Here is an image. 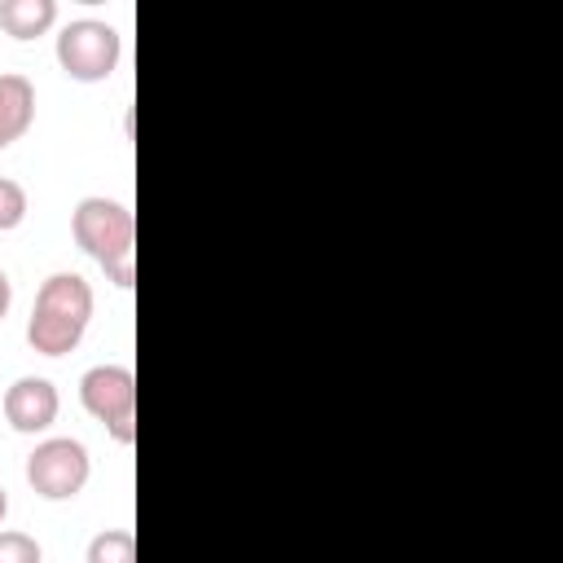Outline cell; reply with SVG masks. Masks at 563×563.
<instances>
[{
  "mask_svg": "<svg viewBox=\"0 0 563 563\" xmlns=\"http://www.w3.org/2000/svg\"><path fill=\"white\" fill-rule=\"evenodd\" d=\"M88 321H92V286L79 273H48L35 290L26 343L40 356H66L79 347Z\"/></svg>",
  "mask_w": 563,
  "mask_h": 563,
  "instance_id": "obj_1",
  "label": "cell"
},
{
  "mask_svg": "<svg viewBox=\"0 0 563 563\" xmlns=\"http://www.w3.org/2000/svg\"><path fill=\"white\" fill-rule=\"evenodd\" d=\"M70 233H75V246L92 255L101 268L123 255H136V220L114 198H101V194L79 198L70 211Z\"/></svg>",
  "mask_w": 563,
  "mask_h": 563,
  "instance_id": "obj_2",
  "label": "cell"
},
{
  "mask_svg": "<svg viewBox=\"0 0 563 563\" xmlns=\"http://www.w3.org/2000/svg\"><path fill=\"white\" fill-rule=\"evenodd\" d=\"M123 57V35L101 18H75L57 35V66L79 84H101Z\"/></svg>",
  "mask_w": 563,
  "mask_h": 563,
  "instance_id": "obj_3",
  "label": "cell"
},
{
  "mask_svg": "<svg viewBox=\"0 0 563 563\" xmlns=\"http://www.w3.org/2000/svg\"><path fill=\"white\" fill-rule=\"evenodd\" d=\"M79 405L119 440H136V374L128 365H92L79 378Z\"/></svg>",
  "mask_w": 563,
  "mask_h": 563,
  "instance_id": "obj_4",
  "label": "cell"
},
{
  "mask_svg": "<svg viewBox=\"0 0 563 563\" xmlns=\"http://www.w3.org/2000/svg\"><path fill=\"white\" fill-rule=\"evenodd\" d=\"M88 475H92V457L75 435H48L26 457V484L44 501H66V497L84 493Z\"/></svg>",
  "mask_w": 563,
  "mask_h": 563,
  "instance_id": "obj_5",
  "label": "cell"
},
{
  "mask_svg": "<svg viewBox=\"0 0 563 563\" xmlns=\"http://www.w3.org/2000/svg\"><path fill=\"white\" fill-rule=\"evenodd\" d=\"M57 409H62V396L48 378L40 374H22L9 383L4 391V422L18 431V435H40L57 422Z\"/></svg>",
  "mask_w": 563,
  "mask_h": 563,
  "instance_id": "obj_6",
  "label": "cell"
},
{
  "mask_svg": "<svg viewBox=\"0 0 563 563\" xmlns=\"http://www.w3.org/2000/svg\"><path fill=\"white\" fill-rule=\"evenodd\" d=\"M35 123V84L22 70H0V150H9Z\"/></svg>",
  "mask_w": 563,
  "mask_h": 563,
  "instance_id": "obj_7",
  "label": "cell"
},
{
  "mask_svg": "<svg viewBox=\"0 0 563 563\" xmlns=\"http://www.w3.org/2000/svg\"><path fill=\"white\" fill-rule=\"evenodd\" d=\"M57 22V0H0V26L13 40H35Z\"/></svg>",
  "mask_w": 563,
  "mask_h": 563,
  "instance_id": "obj_8",
  "label": "cell"
},
{
  "mask_svg": "<svg viewBox=\"0 0 563 563\" xmlns=\"http://www.w3.org/2000/svg\"><path fill=\"white\" fill-rule=\"evenodd\" d=\"M84 563H136V537L128 528H101L88 541Z\"/></svg>",
  "mask_w": 563,
  "mask_h": 563,
  "instance_id": "obj_9",
  "label": "cell"
},
{
  "mask_svg": "<svg viewBox=\"0 0 563 563\" xmlns=\"http://www.w3.org/2000/svg\"><path fill=\"white\" fill-rule=\"evenodd\" d=\"M0 563H44V550L31 532L0 528Z\"/></svg>",
  "mask_w": 563,
  "mask_h": 563,
  "instance_id": "obj_10",
  "label": "cell"
},
{
  "mask_svg": "<svg viewBox=\"0 0 563 563\" xmlns=\"http://www.w3.org/2000/svg\"><path fill=\"white\" fill-rule=\"evenodd\" d=\"M26 220V189L13 176H0V233L18 229Z\"/></svg>",
  "mask_w": 563,
  "mask_h": 563,
  "instance_id": "obj_11",
  "label": "cell"
},
{
  "mask_svg": "<svg viewBox=\"0 0 563 563\" xmlns=\"http://www.w3.org/2000/svg\"><path fill=\"white\" fill-rule=\"evenodd\" d=\"M101 273H106V282H114L119 290H132V282H136V255H123V260L106 264Z\"/></svg>",
  "mask_w": 563,
  "mask_h": 563,
  "instance_id": "obj_12",
  "label": "cell"
},
{
  "mask_svg": "<svg viewBox=\"0 0 563 563\" xmlns=\"http://www.w3.org/2000/svg\"><path fill=\"white\" fill-rule=\"evenodd\" d=\"M9 303H13V282H9V273L0 268V321H4V312H9Z\"/></svg>",
  "mask_w": 563,
  "mask_h": 563,
  "instance_id": "obj_13",
  "label": "cell"
},
{
  "mask_svg": "<svg viewBox=\"0 0 563 563\" xmlns=\"http://www.w3.org/2000/svg\"><path fill=\"white\" fill-rule=\"evenodd\" d=\"M4 515H9V493H4V484H0V523H4Z\"/></svg>",
  "mask_w": 563,
  "mask_h": 563,
  "instance_id": "obj_14",
  "label": "cell"
}]
</instances>
